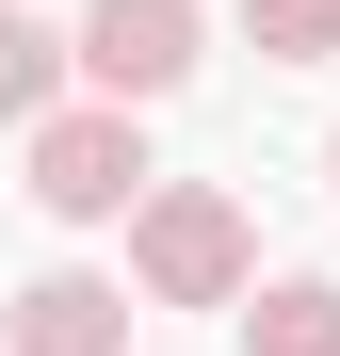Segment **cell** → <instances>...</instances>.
I'll use <instances>...</instances> for the list:
<instances>
[{"instance_id": "1", "label": "cell", "mask_w": 340, "mask_h": 356, "mask_svg": "<svg viewBox=\"0 0 340 356\" xmlns=\"http://www.w3.org/2000/svg\"><path fill=\"white\" fill-rule=\"evenodd\" d=\"M243 275H259L243 195H211V178H162V195L130 211V291H146V308H243Z\"/></svg>"}, {"instance_id": "2", "label": "cell", "mask_w": 340, "mask_h": 356, "mask_svg": "<svg viewBox=\"0 0 340 356\" xmlns=\"http://www.w3.org/2000/svg\"><path fill=\"white\" fill-rule=\"evenodd\" d=\"M146 195H162V162H146V113L130 97L33 113V211L49 227H113V211H146Z\"/></svg>"}, {"instance_id": "3", "label": "cell", "mask_w": 340, "mask_h": 356, "mask_svg": "<svg viewBox=\"0 0 340 356\" xmlns=\"http://www.w3.org/2000/svg\"><path fill=\"white\" fill-rule=\"evenodd\" d=\"M195 49H211V33H195V0H81V81H97V97H130V113H146V97H179V81H195Z\"/></svg>"}, {"instance_id": "4", "label": "cell", "mask_w": 340, "mask_h": 356, "mask_svg": "<svg viewBox=\"0 0 340 356\" xmlns=\"http://www.w3.org/2000/svg\"><path fill=\"white\" fill-rule=\"evenodd\" d=\"M0 356H130V291L113 275H33L0 308Z\"/></svg>"}, {"instance_id": "5", "label": "cell", "mask_w": 340, "mask_h": 356, "mask_svg": "<svg viewBox=\"0 0 340 356\" xmlns=\"http://www.w3.org/2000/svg\"><path fill=\"white\" fill-rule=\"evenodd\" d=\"M65 65H81V33H49L33 0H0V113H17V130L65 113Z\"/></svg>"}, {"instance_id": "6", "label": "cell", "mask_w": 340, "mask_h": 356, "mask_svg": "<svg viewBox=\"0 0 340 356\" xmlns=\"http://www.w3.org/2000/svg\"><path fill=\"white\" fill-rule=\"evenodd\" d=\"M243 356H340V275H275V291H243Z\"/></svg>"}, {"instance_id": "7", "label": "cell", "mask_w": 340, "mask_h": 356, "mask_svg": "<svg viewBox=\"0 0 340 356\" xmlns=\"http://www.w3.org/2000/svg\"><path fill=\"white\" fill-rule=\"evenodd\" d=\"M243 33H259V65H324L340 49V0H243Z\"/></svg>"}, {"instance_id": "8", "label": "cell", "mask_w": 340, "mask_h": 356, "mask_svg": "<svg viewBox=\"0 0 340 356\" xmlns=\"http://www.w3.org/2000/svg\"><path fill=\"white\" fill-rule=\"evenodd\" d=\"M324 162H340V146H324Z\"/></svg>"}]
</instances>
